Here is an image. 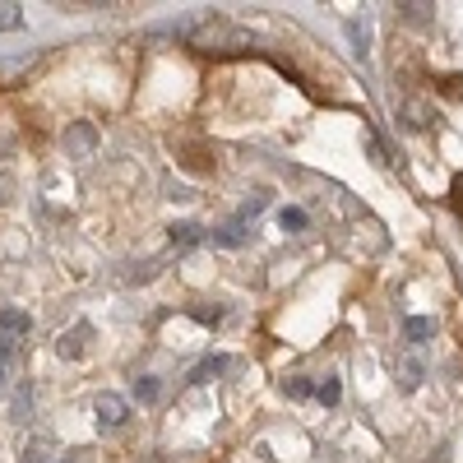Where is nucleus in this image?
Wrapping results in <instances>:
<instances>
[{
  "instance_id": "f257e3e1",
  "label": "nucleus",
  "mask_w": 463,
  "mask_h": 463,
  "mask_svg": "<svg viewBox=\"0 0 463 463\" xmlns=\"http://www.w3.org/2000/svg\"><path fill=\"white\" fill-rule=\"evenodd\" d=\"M190 47L195 52H241V47H250V37L241 28H232L227 19H204L190 28Z\"/></svg>"
},
{
  "instance_id": "f03ea898",
  "label": "nucleus",
  "mask_w": 463,
  "mask_h": 463,
  "mask_svg": "<svg viewBox=\"0 0 463 463\" xmlns=\"http://www.w3.org/2000/svg\"><path fill=\"white\" fill-rule=\"evenodd\" d=\"M93 148H98V130L89 121L65 126V153H70V158H93Z\"/></svg>"
},
{
  "instance_id": "7ed1b4c3",
  "label": "nucleus",
  "mask_w": 463,
  "mask_h": 463,
  "mask_svg": "<svg viewBox=\"0 0 463 463\" xmlns=\"http://www.w3.org/2000/svg\"><path fill=\"white\" fill-rule=\"evenodd\" d=\"M126 417H130V403L121 394H98V421L102 427H126Z\"/></svg>"
},
{
  "instance_id": "20e7f679",
  "label": "nucleus",
  "mask_w": 463,
  "mask_h": 463,
  "mask_svg": "<svg viewBox=\"0 0 463 463\" xmlns=\"http://www.w3.org/2000/svg\"><path fill=\"white\" fill-rule=\"evenodd\" d=\"M89 338H93V329H89V325H74L70 334H61V338H56V353L74 362V357H84V347H89Z\"/></svg>"
},
{
  "instance_id": "39448f33",
  "label": "nucleus",
  "mask_w": 463,
  "mask_h": 463,
  "mask_svg": "<svg viewBox=\"0 0 463 463\" xmlns=\"http://www.w3.org/2000/svg\"><path fill=\"white\" fill-rule=\"evenodd\" d=\"M399 111L408 116V126H412V130H427V126L436 121V111H431L427 102H417V98H408V102H403Z\"/></svg>"
},
{
  "instance_id": "423d86ee",
  "label": "nucleus",
  "mask_w": 463,
  "mask_h": 463,
  "mask_svg": "<svg viewBox=\"0 0 463 463\" xmlns=\"http://www.w3.org/2000/svg\"><path fill=\"white\" fill-rule=\"evenodd\" d=\"M403 334H408V343H427V338H436V320L408 316V320H403Z\"/></svg>"
},
{
  "instance_id": "0eeeda50",
  "label": "nucleus",
  "mask_w": 463,
  "mask_h": 463,
  "mask_svg": "<svg viewBox=\"0 0 463 463\" xmlns=\"http://www.w3.org/2000/svg\"><path fill=\"white\" fill-rule=\"evenodd\" d=\"M33 329V320L24 316V311H14V306H5L0 311V334H28Z\"/></svg>"
},
{
  "instance_id": "6e6552de",
  "label": "nucleus",
  "mask_w": 463,
  "mask_h": 463,
  "mask_svg": "<svg viewBox=\"0 0 463 463\" xmlns=\"http://www.w3.org/2000/svg\"><path fill=\"white\" fill-rule=\"evenodd\" d=\"M19 24H24V5L5 0V5H0V33H10V28H19Z\"/></svg>"
},
{
  "instance_id": "1a4fd4ad",
  "label": "nucleus",
  "mask_w": 463,
  "mask_h": 463,
  "mask_svg": "<svg viewBox=\"0 0 463 463\" xmlns=\"http://www.w3.org/2000/svg\"><path fill=\"white\" fill-rule=\"evenodd\" d=\"M222 371H227V362H222V357H209V362H200V366H195V375H190V380L204 384V380H213V375H222Z\"/></svg>"
},
{
  "instance_id": "9d476101",
  "label": "nucleus",
  "mask_w": 463,
  "mask_h": 463,
  "mask_svg": "<svg viewBox=\"0 0 463 463\" xmlns=\"http://www.w3.org/2000/svg\"><path fill=\"white\" fill-rule=\"evenodd\" d=\"M135 394H139V403H158L163 390H158V380H153V375H139L135 380Z\"/></svg>"
},
{
  "instance_id": "9b49d317",
  "label": "nucleus",
  "mask_w": 463,
  "mask_h": 463,
  "mask_svg": "<svg viewBox=\"0 0 463 463\" xmlns=\"http://www.w3.org/2000/svg\"><path fill=\"white\" fill-rule=\"evenodd\" d=\"M200 237H204V232H200L195 222H176V227H172V241H181V246H195Z\"/></svg>"
},
{
  "instance_id": "f8f14e48",
  "label": "nucleus",
  "mask_w": 463,
  "mask_h": 463,
  "mask_svg": "<svg viewBox=\"0 0 463 463\" xmlns=\"http://www.w3.org/2000/svg\"><path fill=\"white\" fill-rule=\"evenodd\" d=\"M316 399H320V403H329V408L338 403V380H334V375H325V380L316 384Z\"/></svg>"
},
{
  "instance_id": "ddd939ff",
  "label": "nucleus",
  "mask_w": 463,
  "mask_h": 463,
  "mask_svg": "<svg viewBox=\"0 0 463 463\" xmlns=\"http://www.w3.org/2000/svg\"><path fill=\"white\" fill-rule=\"evenodd\" d=\"M190 316H195L200 325H218V320H222V311H218V306H213V311H209V306H190Z\"/></svg>"
},
{
  "instance_id": "4468645a",
  "label": "nucleus",
  "mask_w": 463,
  "mask_h": 463,
  "mask_svg": "<svg viewBox=\"0 0 463 463\" xmlns=\"http://www.w3.org/2000/svg\"><path fill=\"white\" fill-rule=\"evenodd\" d=\"M288 394H292V399H311L316 384H311V380H288Z\"/></svg>"
},
{
  "instance_id": "2eb2a0df",
  "label": "nucleus",
  "mask_w": 463,
  "mask_h": 463,
  "mask_svg": "<svg viewBox=\"0 0 463 463\" xmlns=\"http://www.w3.org/2000/svg\"><path fill=\"white\" fill-rule=\"evenodd\" d=\"M279 222H283V227H292V232H301V227H306V213H301V209H283V213H279Z\"/></svg>"
},
{
  "instance_id": "dca6fc26",
  "label": "nucleus",
  "mask_w": 463,
  "mask_h": 463,
  "mask_svg": "<svg viewBox=\"0 0 463 463\" xmlns=\"http://www.w3.org/2000/svg\"><path fill=\"white\" fill-rule=\"evenodd\" d=\"M403 19L408 24H427L431 19V5H403Z\"/></svg>"
},
{
  "instance_id": "f3484780",
  "label": "nucleus",
  "mask_w": 463,
  "mask_h": 463,
  "mask_svg": "<svg viewBox=\"0 0 463 463\" xmlns=\"http://www.w3.org/2000/svg\"><path fill=\"white\" fill-rule=\"evenodd\" d=\"M28 412H33V394L24 390V394L14 399V421H28Z\"/></svg>"
},
{
  "instance_id": "a211bd4d",
  "label": "nucleus",
  "mask_w": 463,
  "mask_h": 463,
  "mask_svg": "<svg viewBox=\"0 0 463 463\" xmlns=\"http://www.w3.org/2000/svg\"><path fill=\"white\" fill-rule=\"evenodd\" d=\"M218 241H222V246H241V227H237V222L222 227V232H218Z\"/></svg>"
},
{
  "instance_id": "6ab92c4d",
  "label": "nucleus",
  "mask_w": 463,
  "mask_h": 463,
  "mask_svg": "<svg viewBox=\"0 0 463 463\" xmlns=\"http://www.w3.org/2000/svg\"><path fill=\"white\" fill-rule=\"evenodd\" d=\"M10 357H14V338H10V334H0V366H5Z\"/></svg>"
},
{
  "instance_id": "aec40b11",
  "label": "nucleus",
  "mask_w": 463,
  "mask_h": 463,
  "mask_svg": "<svg viewBox=\"0 0 463 463\" xmlns=\"http://www.w3.org/2000/svg\"><path fill=\"white\" fill-rule=\"evenodd\" d=\"M417 375H421V366H417V362H408V366H403V384H408V390L417 384Z\"/></svg>"
},
{
  "instance_id": "412c9836",
  "label": "nucleus",
  "mask_w": 463,
  "mask_h": 463,
  "mask_svg": "<svg viewBox=\"0 0 463 463\" xmlns=\"http://www.w3.org/2000/svg\"><path fill=\"white\" fill-rule=\"evenodd\" d=\"M19 463H43V449H24V458Z\"/></svg>"
},
{
  "instance_id": "4be33fe9",
  "label": "nucleus",
  "mask_w": 463,
  "mask_h": 463,
  "mask_svg": "<svg viewBox=\"0 0 463 463\" xmlns=\"http://www.w3.org/2000/svg\"><path fill=\"white\" fill-rule=\"evenodd\" d=\"M0 380H5V366H0Z\"/></svg>"
}]
</instances>
